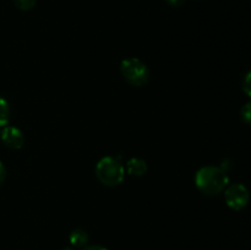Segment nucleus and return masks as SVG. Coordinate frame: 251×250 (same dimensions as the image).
Returning <instances> with one entry per match:
<instances>
[{"label": "nucleus", "instance_id": "1", "mask_svg": "<svg viewBox=\"0 0 251 250\" xmlns=\"http://www.w3.org/2000/svg\"><path fill=\"white\" fill-rule=\"evenodd\" d=\"M227 172L221 167L206 166L199 169L195 175V184L201 193L206 195H217L222 193L228 185Z\"/></svg>", "mask_w": 251, "mask_h": 250}, {"label": "nucleus", "instance_id": "2", "mask_svg": "<svg viewBox=\"0 0 251 250\" xmlns=\"http://www.w3.org/2000/svg\"><path fill=\"white\" fill-rule=\"evenodd\" d=\"M98 180L107 186H117L124 180L125 169L122 162L115 157H103L96 166Z\"/></svg>", "mask_w": 251, "mask_h": 250}, {"label": "nucleus", "instance_id": "3", "mask_svg": "<svg viewBox=\"0 0 251 250\" xmlns=\"http://www.w3.org/2000/svg\"><path fill=\"white\" fill-rule=\"evenodd\" d=\"M120 71L125 80L132 86H144L150 78V70L145 63L140 59L129 58L125 59L120 64Z\"/></svg>", "mask_w": 251, "mask_h": 250}, {"label": "nucleus", "instance_id": "4", "mask_svg": "<svg viewBox=\"0 0 251 250\" xmlns=\"http://www.w3.org/2000/svg\"><path fill=\"white\" fill-rule=\"evenodd\" d=\"M225 200L228 207L234 211H240L247 207L248 203H249V190L243 184L234 183L226 189Z\"/></svg>", "mask_w": 251, "mask_h": 250}, {"label": "nucleus", "instance_id": "5", "mask_svg": "<svg viewBox=\"0 0 251 250\" xmlns=\"http://www.w3.org/2000/svg\"><path fill=\"white\" fill-rule=\"evenodd\" d=\"M1 139L6 146L12 150L21 149L25 142V136L21 130L14 126L4 127L1 132Z\"/></svg>", "mask_w": 251, "mask_h": 250}, {"label": "nucleus", "instance_id": "6", "mask_svg": "<svg viewBox=\"0 0 251 250\" xmlns=\"http://www.w3.org/2000/svg\"><path fill=\"white\" fill-rule=\"evenodd\" d=\"M127 173L132 176H142L147 172V163L141 158H131L126 164Z\"/></svg>", "mask_w": 251, "mask_h": 250}, {"label": "nucleus", "instance_id": "7", "mask_svg": "<svg viewBox=\"0 0 251 250\" xmlns=\"http://www.w3.org/2000/svg\"><path fill=\"white\" fill-rule=\"evenodd\" d=\"M88 242V234L86 233V230L83 229H75L71 232L70 234V243L76 248H83L86 247Z\"/></svg>", "mask_w": 251, "mask_h": 250}, {"label": "nucleus", "instance_id": "8", "mask_svg": "<svg viewBox=\"0 0 251 250\" xmlns=\"http://www.w3.org/2000/svg\"><path fill=\"white\" fill-rule=\"evenodd\" d=\"M10 120V105L4 98L0 97V126H5Z\"/></svg>", "mask_w": 251, "mask_h": 250}, {"label": "nucleus", "instance_id": "9", "mask_svg": "<svg viewBox=\"0 0 251 250\" xmlns=\"http://www.w3.org/2000/svg\"><path fill=\"white\" fill-rule=\"evenodd\" d=\"M14 1V5L19 10H22V11H28V10H32L36 5V0H12Z\"/></svg>", "mask_w": 251, "mask_h": 250}, {"label": "nucleus", "instance_id": "10", "mask_svg": "<svg viewBox=\"0 0 251 250\" xmlns=\"http://www.w3.org/2000/svg\"><path fill=\"white\" fill-rule=\"evenodd\" d=\"M240 115H242V119L245 124L251 125V102L247 103V104L242 108Z\"/></svg>", "mask_w": 251, "mask_h": 250}, {"label": "nucleus", "instance_id": "11", "mask_svg": "<svg viewBox=\"0 0 251 250\" xmlns=\"http://www.w3.org/2000/svg\"><path fill=\"white\" fill-rule=\"evenodd\" d=\"M243 91L247 96L251 97V71L247 73V75L244 76V80H243Z\"/></svg>", "mask_w": 251, "mask_h": 250}, {"label": "nucleus", "instance_id": "12", "mask_svg": "<svg viewBox=\"0 0 251 250\" xmlns=\"http://www.w3.org/2000/svg\"><path fill=\"white\" fill-rule=\"evenodd\" d=\"M5 178H6V168H5L4 164L0 162V185L4 183Z\"/></svg>", "mask_w": 251, "mask_h": 250}, {"label": "nucleus", "instance_id": "13", "mask_svg": "<svg viewBox=\"0 0 251 250\" xmlns=\"http://www.w3.org/2000/svg\"><path fill=\"white\" fill-rule=\"evenodd\" d=\"M167 4L171 5V6L173 7H178V6H181V5L185 2V0H166Z\"/></svg>", "mask_w": 251, "mask_h": 250}, {"label": "nucleus", "instance_id": "14", "mask_svg": "<svg viewBox=\"0 0 251 250\" xmlns=\"http://www.w3.org/2000/svg\"><path fill=\"white\" fill-rule=\"evenodd\" d=\"M221 168H222L225 172H227L228 169L232 168V162H230L229 159H226V161L222 162V166H221Z\"/></svg>", "mask_w": 251, "mask_h": 250}, {"label": "nucleus", "instance_id": "15", "mask_svg": "<svg viewBox=\"0 0 251 250\" xmlns=\"http://www.w3.org/2000/svg\"><path fill=\"white\" fill-rule=\"evenodd\" d=\"M81 250H107V249L100 247V245H88V247H83Z\"/></svg>", "mask_w": 251, "mask_h": 250}, {"label": "nucleus", "instance_id": "16", "mask_svg": "<svg viewBox=\"0 0 251 250\" xmlns=\"http://www.w3.org/2000/svg\"><path fill=\"white\" fill-rule=\"evenodd\" d=\"M63 250H74L73 248H65V249H63Z\"/></svg>", "mask_w": 251, "mask_h": 250}]
</instances>
